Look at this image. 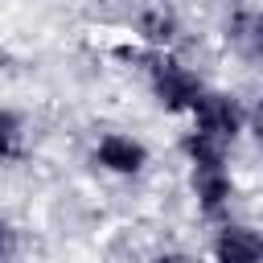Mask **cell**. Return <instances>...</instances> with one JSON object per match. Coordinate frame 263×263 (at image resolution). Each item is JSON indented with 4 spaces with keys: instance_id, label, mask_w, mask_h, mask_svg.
Masks as SVG:
<instances>
[{
    "instance_id": "6da1fadb",
    "label": "cell",
    "mask_w": 263,
    "mask_h": 263,
    "mask_svg": "<svg viewBox=\"0 0 263 263\" xmlns=\"http://www.w3.org/2000/svg\"><path fill=\"white\" fill-rule=\"evenodd\" d=\"M189 119H193V132H201L226 148L247 132V107L226 90H201L189 107Z\"/></svg>"
},
{
    "instance_id": "ba28073f",
    "label": "cell",
    "mask_w": 263,
    "mask_h": 263,
    "mask_svg": "<svg viewBox=\"0 0 263 263\" xmlns=\"http://www.w3.org/2000/svg\"><path fill=\"white\" fill-rule=\"evenodd\" d=\"M21 152H25V123L16 111L0 107V164L21 160Z\"/></svg>"
},
{
    "instance_id": "5b68a950",
    "label": "cell",
    "mask_w": 263,
    "mask_h": 263,
    "mask_svg": "<svg viewBox=\"0 0 263 263\" xmlns=\"http://www.w3.org/2000/svg\"><path fill=\"white\" fill-rule=\"evenodd\" d=\"M263 259V238L255 226L226 222L214 238V263H259Z\"/></svg>"
},
{
    "instance_id": "3957f363",
    "label": "cell",
    "mask_w": 263,
    "mask_h": 263,
    "mask_svg": "<svg viewBox=\"0 0 263 263\" xmlns=\"http://www.w3.org/2000/svg\"><path fill=\"white\" fill-rule=\"evenodd\" d=\"M95 164L115 177H140L148 164V148L127 132H103L95 144Z\"/></svg>"
},
{
    "instance_id": "277c9868",
    "label": "cell",
    "mask_w": 263,
    "mask_h": 263,
    "mask_svg": "<svg viewBox=\"0 0 263 263\" xmlns=\"http://www.w3.org/2000/svg\"><path fill=\"white\" fill-rule=\"evenodd\" d=\"M193 197L205 218H222L234 197V177L226 164H197L193 168Z\"/></svg>"
},
{
    "instance_id": "52a82bcc",
    "label": "cell",
    "mask_w": 263,
    "mask_h": 263,
    "mask_svg": "<svg viewBox=\"0 0 263 263\" xmlns=\"http://www.w3.org/2000/svg\"><path fill=\"white\" fill-rule=\"evenodd\" d=\"M226 37H230V49H238L247 62H255L259 49H263V21H259V12L255 8H238L230 16V25H226Z\"/></svg>"
},
{
    "instance_id": "9c48e42d",
    "label": "cell",
    "mask_w": 263,
    "mask_h": 263,
    "mask_svg": "<svg viewBox=\"0 0 263 263\" xmlns=\"http://www.w3.org/2000/svg\"><path fill=\"white\" fill-rule=\"evenodd\" d=\"M16 251H21V234H16V226L8 218H0V263H12Z\"/></svg>"
},
{
    "instance_id": "30bf717a",
    "label": "cell",
    "mask_w": 263,
    "mask_h": 263,
    "mask_svg": "<svg viewBox=\"0 0 263 263\" xmlns=\"http://www.w3.org/2000/svg\"><path fill=\"white\" fill-rule=\"evenodd\" d=\"M152 263H205V259H197V255H185V251H164V255H156Z\"/></svg>"
},
{
    "instance_id": "8992f818",
    "label": "cell",
    "mask_w": 263,
    "mask_h": 263,
    "mask_svg": "<svg viewBox=\"0 0 263 263\" xmlns=\"http://www.w3.org/2000/svg\"><path fill=\"white\" fill-rule=\"evenodd\" d=\"M136 33L148 41V45H156V49H164V45H173L177 41V33H181V21H177V12L160 0V4H148L140 16H136Z\"/></svg>"
},
{
    "instance_id": "7a4b0ae2",
    "label": "cell",
    "mask_w": 263,
    "mask_h": 263,
    "mask_svg": "<svg viewBox=\"0 0 263 263\" xmlns=\"http://www.w3.org/2000/svg\"><path fill=\"white\" fill-rule=\"evenodd\" d=\"M148 82H152L156 103H160L164 111H173V115H189L193 99L205 90L201 78H197L185 62H177L173 53H156V58L148 62Z\"/></svg>"
}]
</instances>
